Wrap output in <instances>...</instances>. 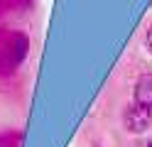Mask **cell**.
Segmentation results:
<instances>
[{
    "mask_svg": "<svg viewBox=\"0 0 152 147\" xmlns=\"http://www.w3.org/2000/svg\"><path fill=\"white\" fill-rule=\"evenodd\" d=\"M152 123V110L145 105H137L132 103L128 110H125V127L130 132H145Z\"/></svg>",
    "mask_w": 152,
    "mask_h": 147,
    "instance_id": "1",
    "label": "cell"
},
{
    "mask_svg": "<svg viewBox=\"0 0 152 147\" xmlns=\"http://www.w3.org/2000/svg\"><path fill=\"white\" fill-rule=\"evenodd\" d=\"M147 147H152V142H150V145H147Z\"/></svg>",
    "mask_w": 152,
    "mask_h": 147,
    "instance_id": "6",
    "label": "cell"
},
{
    "mask_svg": "<svg viewBox=\"0 0 152 147\" xmlns=\"http://www.w3.org/2000/svg\"><path fill=\"white\" fill-rule=\"evenodd\" d=\"M5 49L15 59V64H22L27 59V54H30V37L22 34V32H15V34H10V42H7Z\"/></svg>",
    "mask_w": 152,
    "mask_h": 147,
    "instance_id": "2",
    "label": "cell"
},
{
    "mask_svg": "<svg viewBox=\"0 0 152 147\" xmlns=\"http://www.w3.org/2000/svg\"><path fill=\"white\" fill-rule=\"evenodd\" d=\"M15 59L10 56V52L7 49H0V76H10L15 71Z\"/></svg>",
    "mask_w": 152,
    "mask_h": 147,
    "instance_id": "4",
    "label": "cell"
},
{
    "mask_svg": "<svg viewBox=\"0 0 152 147\" xmlns=\"http://www.w3.org/2000/svg\"><path fill=\"white\" fill-rule=\"evenodd\" d=\"M132 96H135V103L137 105H145V108L152 110V74H142L137 78Z\"/></svg>",
    "mask_w": 152,
    "mask_h": 147,
    "instance_id": "3",
    "label": "cell"
},
{
    "mask_svg": "<svg viewBox=\"0 0 152 147\" xmlns=\"http://www.w3.org/2000/svg\"><path fill=\"white\" fill-rule=\"evenodd\" d=\"M145 47L150 49V54H152V22H150L147 29H145Z\"/></svg>",
    "mask_w": 152,
    "mask_h": 147,
    "instance_id": "5",
    "label": "cell"
}]
</instances>
